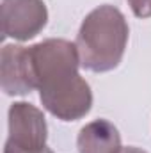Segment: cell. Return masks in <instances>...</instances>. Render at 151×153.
I'll return each mask as SVG.
<instances>
[{"mask_svg":"<svg viewBox=\"0 0 151 153\" xmlns=\"http://www.w3.org/2000/svg\"><path fill=\"white\" fill-rule=\"evenodd\" d=\"M76 46L68 41H46L29 48L34 85L41 102L64 121L84 116L91 107L89 85L76 73Z\"/></svg>","mask_w":151,"mask_h":153,"instance_id":"cell-1","label":"cell"},{"mask_svg":"<svg viewBox=\"0 0 151 153\" xmlns=\"http://www.w3.org/2000/svg\"><path fill=\"white\" fill-rule=\"evenodd\" d=\"M4 34L18 39L36 36L46 23V11L41 0H4Z\"/></svg>","mask_w":151,"mask_h":153,"instance_id":"cell-4","label":"cell"},{"mask_svg":"<svg viewBox=\"0 0 151 153\" xmlns=\"http://www.w3.org/2000/svg\"><path fill=\"white\" fill-rule=\"evenodd\" d=\"M132 9L137 16H150L151 14V0H130Z\"/></svg>","mask_w":151,"mask_h":153,"instance_id":"cell-7","label":"cell"},{"mask_svg":"<svg viewBox=\"0 0 151 153\" xmlns=\"http://www.w3.org/2000/svg\"><path fill=\"white\" fill-rule=\"evenodd\" d=\"M121 139L112 123L98 119L80 130L78 150L80 153H119Z\"/></svg>","mask_w":151,"mask_h":153,"instance_id":"cell-6","label":"cell"},{"mask_svg":"<svg viewBox=\"0 0 151 153\" xmlns=\"http://www.w3.org/2000/svg\"><path fill=\"white\" fill-rule=\"evenodd\" d=\"M2 87L7 94L30 93L34 85L29 48L9 45L2 52Z\"/></svg>","mask_w":151,"mask_h":153,"instance_id":"cell-5","label":"cell"},{"mask_svg":"<svg viewBox=\"0 0 151 153\" xmlns=\"http://www.w3.org/2000/svg\"><path fill=\"white\" fill-rule=\"evenodd\" d=\"M128 39L123 14L110 5L93 11L82 23L76 39L82 66L91 71H109L117 66Z\"/></svg>","mask_w":151,"mask_h":153,"instance_id":"cell-2","label":"cell"},{"mask_svg":"<svg viewBox=\"0 0 151 153\" xmlns=\"http://www.w3.org/2000/svg\"><path fill=\"white\" fill-rule=\"evenodd\" d=\"M123 153H146V152H141V150H135V148H128V150H124Z\"/></svg>","mask_w":151,"mask_h":153,"instance_id":"cell-8","label":"cell"},{"mask_svg":"<svg viewBox=\"0 0 151 153\" xmlns=\"http://www.w3.org/2000/svg\"><path fill=\"white\" fill-rule=\"evenodd\" d=\"M46 125L38 109L14 103L9 111V141L4 153H52L46 146Z\"/></svg>","mask_w":151,"mask_h":153,"instance_id":"cell-3","label":"cell"}]
</instances>
